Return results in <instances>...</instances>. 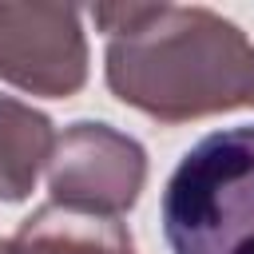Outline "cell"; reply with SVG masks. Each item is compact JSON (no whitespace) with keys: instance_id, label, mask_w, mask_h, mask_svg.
I'll return each instance as SVG.
<instances>
[{"instance_id":"3","label":"cell","mask_w":254,"mask_h":254,"mask_svg":"<svg viewBox=\"0 0 254 254\" xmlns=\"http://www.w3.org/2000/svg\"><path fill=\"white\" fill-rule=\"evenodd\" d=\"M147 179L143 147L107 123H71L48 159V190L56 206L119 218L135 206Z\"/></svg>"},{"instance_id":"6","label":"cell","mask_w":254,"mask_h":254,"mask_svg":"<svg viewBox=\"0 0 254 254\" xmlns=\"http://www.w3.org/2000/svg\"><path fill=\"white\" fill-rule=\"evenodd\" d=\"M52 151H56L52 119L20 99L0 95V202L28 198Z\"/></svg>"},{"instance_id":"7","label":"cell","mask_w":254,"mask_h":254,"mask_svg":"<svg viewBox=\"0 0 254 254\" xmlns=\"http://www.w3.org/2000/svg\"><path fill=\"white\" fill-rule=\"evenodd\" d=\"M0 254H24V246L16 238H0Z\"/></svg>"},{"instance_id":"4","label":"cell","mask_w":254,"mask_h":254,"mask_svg":"<svg viewBox=\"0 0 254 254\" xmlns=\"http://www.w3.org/2000/svg\"><path fill=\"white\" fill-rule=\"evenodd\" d=\"M0 79L64 99L87 79L79 12L67 4H0Z\"/></svg>"},{"instance_id":"5","label":"cell","mask_w":254,"mask_h":254,"mask_svg":"<svg viewBox=\"0 0 254 254\" xmlns=\"http://www.w3.org/2000/svg\"><path fill=\"white\" fill-rule=\"evenodd\" d=\"M24 254H135L131 230L119 218L83 214L67 206H40L16 230Z\"/></svg>"},{"instance_id":"1","label":"cell","mask_w":254,"mask_h":254,"mask_svg":"<svg viewBox=\"0 0 254 254\" xmlns=\"http://www.w3.org/2000/svg\"><path fill=\"white\" fill-rule=\"evenodd\" d=\"M107 32V87L159 123L254 103V44L210 8L95 4Z\"/></svg>"},{"instance_id":"2","label":"cell","mask_w":254,"mask_h":254,"mask_svg":"<svg viewBox=\"0 0 254 254\" xmlns=\"http://www.w3.org/2000/svg\"><path fill=\"white\" fill-rule=\"evenodd\" d=\"M171 254H254V123L202 135L163 190Z\"/></svg>"}]
</instances>
